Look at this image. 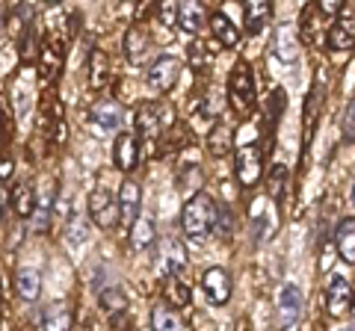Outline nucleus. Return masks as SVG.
<instances>
[{
    "label": "nucleus",
    "instance_id": "nucleus-15",
    "mask_svg": "<svg viewBox=\"0 0 355 331\" xmlns=\"http://www.w3.org/2000/svg\"><path fill=\"white\" fill-rule=\"evenodd\" d=\"M92 121L104 130H119L121 121H125V107L113 101V98H104V101H98L92 107Z\"/></svg>",
    "mask_w": 355,
    "mask_h": 331
},
{
    "label": "nucleus",
    "instance_id": "nucleus-9",
    "mask_svg": "<svg viewBox=\"0 0 355 331\" xmlns=\"http://www.w3.org/2000/svg\"><path fill=\"white\" fill-rule=\"evenodd\" d=\"M202 287H205V296L214 305H225L231 299V275L222 269V267H210L202 275Z\"/></svg>",
    "mask_w": 355,
    "mask_h": 331
},
{
    "label": "nucleus",
    "instance_id": "nucleus-31",
    "mask_svg": "<svg viewBox=\"0 0 355 331\" xmlns=\"http://www.w3.org/2000/svg\"><path fill=\"white\" fill-rule=\"evenodd\" d=\"M33 211H36V193L30 190V184H18V190H15V213L21 219H33Z\"/></svg>",
    "mask_w": 355,
    "mask_h": 331
},
{
    "label": "nucleus",
    "instance_id": "nucleus-42",
    "mask_svg": "<svg viewBox=\"0 0 355 331\" xmlns=\"http://www.w3.org/2000/svg\"><path fill=\"white\" fill-rule=\"evenodd\" d=\"M193 323H196L198 331H202V328H205V331H214V323H210V319H205V316H198V314H196Z\"/></svg>",
    "mask_w": 355,
    "mask_h": 331
},
{
    "label": "nucleus",
    "instance_id": "nucleus-10",
    "mask_svg": "<svg viewBox=\"0 0 355 331\" xmlns=\"http://www.w3.org/2000/svg\"><path fill=\"white\" fill-rule=\"evenodd\" d=\"M121 48H125V57H128L130 65H142L148 60V53H151V39L139 24H133V27H128Z\"/></svg>",
    "mask_w": 355,
    "mask_h": 331
},
{
    "label": "nucleus",
    "instance_id": "nucleus-4",
    "mask_svg": "<svg viewBox=\"0 0 355 331\" xmlns=\"http://www.w3.org/2000/svg\"><path fill=\"white\" fill-rule=\"evenodd\" d=\"M178 77H181V62H178V57H157L146 74V83L157 95H166V92L175 89Z\"/></svg>",
    "mask_w": 355,
    "mask_h": 331
},
{
    "label": "nucleus",
    "instance_id": "nucleus-20",
    "mask_svg": "<svg viewBox=\"0 0 355 331\" xmlns=\"http://www.w3.org/2000/svg\"><path fill=\"white\" fill-rule=\"evenodd\" d=\"M86 71H89V86H92V89H104L107 80H110V57L101 48H95L89 53Z\"/></svg>",
    "mask_w": 355,
    "mask_h": 331
},
{
    "label": "nucleus",
    "instance_id": "nucleus-34",
    "mask_svg": "<svg viewBox=\"0 0 355 331\" xmlns=\"http://www.w3.org/2000/svg\"><path fill=\"white\" fill-rule=\"evenodd\" d=\"M284 181H287V166L275 163L272 172H270V181H266V193H270L272 202H279V198L284 195Z\"/></svg>",
    "mask_w": 355,
    "mask_h": 331
},
{
    "label": "nucleus",
    "instance_id": "nucleus-39",
    "mask_svg": "<svg viewBox=\"0 0 355 331\" xmlns=\"http://www.w3.org/2000/svg\"><path fill=\"white\" fill-rule=\"evenodd\" d=\"M219 107H222V98H219V92L216 89H210L207 95H205V104H202V116H219Z\"/></svg>",
    "mask_w": 355,
    "mask_h": 331
},
{
    "label": "nucleus",
    "instance_id": "nucleus-3",
    "mask_svg": "<svg viewBox=\"0 0 355 331\" xmlns=\"http://www.w3.org/2000/svg\"><path fill=\"white\" fill-rule=\"evenodd\" d=\"M89 216H92V222L98 228H116V222L121 219V211H119V198L107 190V186H95L92 193H89Z\"/></svg>",
    "mask_w": 355,
    "mask_h": 331
},
{
    "label": "nucleus",
    "instance_id": "nucleus-43",
    "mask_svg": "<svg viewBox=\"0 0 355 331\" xmlns=\"http://www.w3.org/2000/svg\"><path fill=\"white\" fill-rule=\"evenodd\" d=\"M9 169H12V163L3 160V181H9Z\"/></svg>",
    "mask_w": 355,
    "mask_h": 331
},
{
    "label": "nucleus",
    "instance_id": "nucleus-45",
    "mask_svg": "<svg viewBox=\"0 0 355 331\" xmlns=\"http://www.w3.org/2000/svg\"><path fill=\"white\" fill-rule=\"evenodd\" d=\"M343 331H352V328H343Z\"/></svg>",
    "mask_w": 355,
    "mask_h": 331
},
{
    "label": "nucleus",
    "instance_id": "nucleus-8",
    "mask_svg": "<svg viewBox=\"0 0 355 331\" xmlns=\"http://www.w3.org/2000/svg\"><path fill=\"white\" fill-rule=\"evenodd\" d=\"M119 211H121V222L128 228L137 225V219L142 216V190L137 181H121L119 186Z\"/></svg>",
    "mask_w": 355,
    "mask_h": 331
},
{
    "label": "nucleus",
    "instance_id": "nucleus-46",
    "mask_svg": "<svg viewBox=\"0 0 355 331\" xmlns=\"http://www.w3.org/2000/svg\"><path fill=\"white\" fill-rule=\"evenodd\" d=\"M284 331H293V328H284Z\"/></svg>",
    "mask_w": 355,
    "mask_h": 331
},
{
    "label": "nucleus",
    "instance_id": "nucleus-44",
    "mask_svg": "<svg viewBox=\"0 0 355 331\" xmlns=\"http://www.w3.org/2000/svg\"><path fill=\"white\" fill-rule=\"evenodd\" d=\"M352 202H355V186H352Z\"/></svg>",
    "mask_w": 355,
    "mask_h": 331
},
{
    "label": "nucleus",
    "instance_id": "nucleus-2",
    "mask_svg": "<svg viewBox=\"0 0 355 331\" xmlns=\"http://www.w3.org/2000/svg\"><path fill=\"white\" fill-rule=\"evenodd\" d=\"M228 104L237 116H249L254 109V74L249 62H237L228 77Z\"/></svg>",
    "mask_w": 355,
    "mask_h": 331
},
{
    "label": "nucleus",
    "instance_id": "nucleus-6",
    "mask_svg": "<svg viewBox=\"0 0 355 331\" xmlns=\"http://www.w3.org/2000/svg\"><path fill=\"white\" fill-rule=\"evenodd\" d=\"M299 36H302V30L296 24H279L272 30V42H270V51L272 57H279L282 62H293L296 53H299Z\"/></svg>",
    "mask_w": 355,
    "mask_h": 331
},
{
    "label": "nucleus",
    "instance_id": "nucleus-18",
    "mask_svg": "<svg viewBox=\"0 0 355 331\" xmlns=\"http://www.w3.org/2000/svg\"><path fill=\"white\" fill-rule=\"evenodd\" d=\"M101 307L104 314L113 319V325H121V319L128 316V296L121 287H107V290L101 293Z\"/></svg>",
    "mask_w": 355,
    "mask_h": 331
},
{
    "label": "nucleus",
    "instance_id": "nucleus-24",
    "mask_svg": "<svg viewBox=\"0 0 355 331\" xmlns=\"http://www.w3.org/2000/svg\"><path fill=\"white\" fill-rule=\"evenodd\" d=\"M160 293H163L166 305H172V307L190 305V287H187L181 278H178V275H166L163 284H160Z\"/></svg>",
    "mask_w": 355,
    "mask_h": 331
},
{
    "label": "nucleus",
    "instance_id": "nucleus-28",
    "mask_svg": "<svg viewBox=\"0 0 355 331\" xmlns=\"http://www.w3.org/2000/svg\"><path fill=\"white\" fill-rule=\"evenodd\" d=\"M160 263H163V269L166 275H178L184 267H187V251L181 242H166L163 251H160Z\"/></svg>",
    "mask_w": 355,
    "mask_h": 331
},
{
    "label": "nucleus",
    "instance_id": "nucleus-13",
    "mask_svg": "<svg viewBox=\"0 0 355 331\" xmlns=\"http://www.w3.org/2000/svg\"><path fill=\"white\" fill-rule=\"evenodd\" d=\"M355 45V15L343 9V15L329 27V48L331 51H349Z\"/></svg>",
    "mask_w": 355,
    "mask_h": 331
},
{
    "label": "nucleus",
    "instance_id": "nucleus-33",
    "mask_svg": "<svg viewBox=\"0 0 355 331\" xmlns=\"http://www.w3.org/2000/svg\"><path fill=\"white\" fill-rule=\"evenodd\" d=\"M86 234H89V228H86V216L71 213V216H69V222H65V237H69V242L77 249L80 242H86Z\"/></svg>",
    "mask_w": 355,
    "mask_h": 331
},
{
    "label": "nucleus",
    "instance_id": "nucleus-11",
    "mask_svg": "<svg viewBox=\"0 0 355 331\" xmlns=\"http://www.w3.org/2000/svg\"><path fill=\"white\" fill-rule=\"evenodd\" d=\"M299 311H302L299 287L291 281L282 284V290H279V323H282V328H293L296 319H299Z\"/></svg>",
    "mask_w": 355,
    "mask_h": 331
},
{
    "label": "nucleus",
    "instance_id": "nucleus-14",
    "mask_svg": "<svg viewBox=\"0 0 355 331\" xmlns=\"http://www.w3.org/2000/svg\"><path fill=\"white\" fill-rule=\"evenodd\" d=\"M113 160L119 172H133L139 163V139L133 134H119L116 148H113Z\"/></svg>",
    "mask_w": 355,
    "mask_h": 331
},
{
    "label": "nucleus",
    "instance_id": "nucleus-1",
    "mask_svg": "<svg viewBox=\"0 0 355 331\" xmlns=\"http://www.w3.org/2000/svg\"><path fill=\"white\" fill-rule=\"evenodd\" d=\"M216 222V207L210 202V195L196 193L184 202L181 207V228L190 240H205L210 234V228Z\"/></svg>",
    "mask_w": 355,
    "mask_h": 331
},
{
    "label": "nucleus",
    "instance_id": "nucleus-23",
    "mask_svg": "<svg viewBox=\"0 0 355 331\" xmlns=\"http://www.w3.org/2000/svg\"><path fill=\"white\" fill-rule=\"evenodd\" d=\"M210 33H214V39L219 42V45H225V48H234L240 42V33H237L234 24H231V18L225 12L210 15Z\"/></svg>",
    "mask_w": 355,
    "mask_h": 331
},
{
    "label": "nucleus",
    "instance_id": "nucleus-41",
    "mask_svg": "<svg viewBox=\"0 0 355 331\" xmlns=\"http://www.w3.org/2000/svg\"><path fill=\"white\" fill-rule=\"evenodd\" d=\"M317 9H320L323 15H338L340 9H343V3H340V0H323V3H320Z\"/></svg>",
    "mask_w": 355,
    "mask_h": 331
},
{
    "label": "nucleus",
    "instance_id": "nucleus-27",
    "mask_svg": "<svg viewBox=\"0 0 355 331\" xmlns=\"http://www.w3.org/2000/svg\"><path fill=\"white\" fill-rule=\"evenodd\" d=\"M246 33H261L266 24H270V18H272V6L266 3V0H252V3L246 6Z\"/></svg>",
    "mask_w": 355,
    "mask_h": 331
},
{
    "label": "nucleus",
    "instance_id": "nucleus-16",
    "mask_svg": "<svg viewBox=\"0 0 355 331\" xmlns=\"http://www.w3.org/2000/svg\"><path fill=\"white\" fill-rule=\"evenodd\" d=\"M62 57H65L62 42H57V39H48V42H44L42 57H39V71H42L44 80H53V77L62 71Z\"/></svg>",
    "mask_w": 355,
    "mask_h": 331
},
{
    "label": "nucleus",
    "instance_id": "nucleus-29",
    "mask_svg": "<svg viewBox=\"0 0 355 331\" xmlns=\"http://www.w3.org/2000/svg\"><path fill=\"white\" fill-rule=\"evenodd\" d=\"M202 21H205V6H198V3L178 6V27L184 33H198L202 30Z\"/></svg>",
    "mask_w": 355,
    "mask_h": 331
},
{
    "label": "nucleus",
    "instance_id": "nucleus-12",
    "mask_svg": "<svg viewBox=\"0 0 355 331\" xmlns=\"http://www.w3.org/2000/svg\"><path fill=\"white\" fill-rule=\"evenodd\" d=\"M51 211H53V178H44L36 193V211H33V231H36V234L48 231Z\"/></svg>",
    "mask_w": 355,
    "mask_h": 331
},
{
    "label": "nucleus",
    "instance_id": "nucleus-36",
    "mask_svg": "<svg viewBox=\"0 0 355 331\" xmlns=\"http://www.w3.org/2000/svg\"><path fill=\"white\" fill-rule=\"evenodd\" d=\"M340 134L347 142H355V98L349 101L347 113H343V121H340Z\"/></svg>",
    "mask_w": 355,
    "mask_h": 331
},
{
    "label": "nucleus",
    "instance_id": "nucleus-30",
    "mask_svg": "<svg viewBox=\"0 0 355 331\" xmlns=\"http://www.w3.org/2000/svg\"><path fill=\"white\" fill-rule=\"evenodd\" d=\"M151 328H154V331H184V323H181V316H178L175 311L157 305V307L151 311Z\"/></svg>",
    "mask_w": 355,
    "mask_h": 331
},
{
    "label": "nucleus",
    "instance_id": "nucleus-25",
    "mask_svg": "<svg viewBox=\"0 0 355 331\" xmlns=\"http://www.w3.org/2000/svg\"><path fill=\"white\" fill-rule=\"evenodd\" d=\"M231 145H234V134H231V127L225 125V121H216V125L210 127V134H207V151L214 154V157H225V154L231 151Z\"/></svg>",
    "mask_w": 355,
    "mask_h": 331
},
{
    "label": "nucleus",
    "instance_id": "nucleus-19",
    "mask_svg": "<svg viewBox=\"0 0 355 331\" xmlns=\"http://www.w3.org/2000/svg\"><path fill=\"white\" fill-rule=\"evenodd\" d=\"M335 249L343 260L355 267V219H343L335 228Z\"/></svg>",
    "mask_w": 355,
    "mask_h": 331
},
{
    "label": "nucleus",
    "instance_id": "nucleus-38",
    "mask_svg": "<svg viewBox=\"0 0 355 331\" xmlns=\"http://www.w3.org/2000/svg\"><path fill=\"white\" fill-rule=\"evenodd\" d=\"M178 6H181V3H172V0H166V3H160L157 15H160V21H163L166 27H178Z\"/></svg>",
    "mask_w": 355,
    "mask_h": 331
},
{
    "label": "nucleus",
    "instance_id": "nucleus-5",
    "mask_svg": "<svg viewBox=\"0 0 355 331\" xmlns=\"http://www.w3.org/2000/svg\"><path fill=\"white\" fill-rule=\"evenodd\" d=\"M261 172H263V157H261V148L249 142V145H240L237 148V181L243 186H254L261 181Z\"/></svg>",
    "mask_w": 355,
    "mask_h": 331
},
{
    "label": "nucleus",
    "instance_id": "nucleus-40",
    "mask_svg": "<svg viewBox=\"0 0 355 331\" xmlns=\"http://www.w3.org/2000/svg\"><path fill=\"white\" fill-rule=\"evenodd\" d=\"M282 109H284V89H275L270 95V121L275 125V118L282 116Z\"/></svg>",
    "mask_w": 355,
    "mask_h": 331
},
{
    "label": "nucleus",
    "instance_id": "nucleus-21",
    "mask_svg": "<svg viewBox=\"0 0 355 331\" xmlns=\"http://www.w3.org/2000/svg\"><path fill=\"white\" fill-rule=\"evenodd\" d=\"M42 331H71V311L62 302H53L42 311Z\"/></svg>",
    "mask_w": 355,
    "mask_h": 331
},
{
    "label": "nucleus",
    "instance_id": "nucleus-32",
    "mask_svg": "<svg viewBox=\"0 0 355 331\" xmlns=\"http://www.w3.org/2000/svg\"><path fill=\"white\" fill-rule=\"evenodd\" d=\"M320 104H323V89H320V83H314V89L308 92V104H305V142H311V134H314V118H317Z\"/></svg>",
    "mask_w": 355,
    "mask_h": 331
},
{
    "label": "nucleus",
    "instance_id": "nucleus-35",
    "mask_svg": "<svg viewBox=\"0 0 355 331\" xmlns=\"http://www.w3.org/2000/svg\"><path fill=\"white\" fill-rule=\"evenodd\" d=\"M210 62H214V51H210L205 42H193L190 45V65L196 71H205L210 69Z\"/></svg>",
    "mask_w": 355,
    "mask_h": 331
},
{
    "label": "nucleus",
    "instance_id": "nucleus-17",
    "mask_svg": "<svg viewBox=\"0 0 355 331\" xmlns=\"http://www.w3.org/2000/svg\"><path fill=\"white\" fill-rule=\"evenodd\" d=\"M137 134L146 142H154L160 136V107L157 104H139V109H137Z\"/></svg>",
    "mask_w": 355,
    "mask_h": 331
},
{
    "label": "nucleus",
    "instance_id": "nucleus-7",
    "mask_svg": "<svg viewBox=\"0 0 355 331\" xmlns=\"http://www.w3.org/2000/svg\"><path fill=\"white\" fill-rule=\"evenodd\" d=\"M352 302H355V287L343 275H335L326 290V311L331 316H343L352 307Z\"/></svg>",
    "mask_w": 355,
    "mask_h": 331
},
{
    "label": "nucleus",
    "instance_id": "nucleus-37",
    "mask_svg": "<svg viewBox=\"0 0 355 331\" xmlns=\"http://www.w3.org/2000/svg\"><path fill=\"white\" fill-rule=\"evenodd\" d=\"M231 213L228 211H216V222H214V231H216V237L219 240H228L231 237Z\"/></svg>",
    "mask_w": 355,
    "mask_h": 331
},
{
    "label": "nucleus",
    "instance_id": "nucleus-22",
    "mask_svg": "<svg viewBox=\"0 0 355 331\" xmlns=\"http://www.w3.org/2000/svg\"><path fill=\"white\" fill-rule=\"evenodd\" d=\"M15 293L24 302H36L42 296V275H39V269H18V275H15Z\"/></svg>",
    "mask_w": 355,
    "mask_h": 331
},
{
    "label": "nucleus",
    "instance_id": "nucleus-26",
    "mask_svg": "<svg viewBox=\"0 0 355 331\" xmlns=\"http://www.w3.org/2000/svg\"><path fill=\"white\" fill-rule=\"evenodd\" d=\"M154 240H157V225H154V216L142 213L137 219V225L130 228V246L137 251H142V249H148Z\"/></svg>",
    "mask_w": 355,
    "mask_h": 331
}]
</instances>
